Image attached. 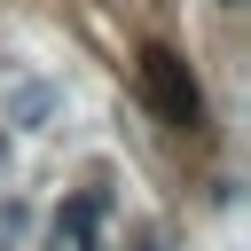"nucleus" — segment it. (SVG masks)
Returning a JSON list of instances; mask_svg holds the SVG:
<instances>
[{"instance_id":"1","label":"nucleus","mask_w":251,"mask_h":251,"mask_svg":"<svg viewBox=\"0 0 251 251\" xmlns=\"http://www.w3.org/2000/svg\"><path fill=\"white\" fill-rule=\"evenodd\" d=\"M141 94H149V110L165 118V126H204V86H196V71L180 63V47H165V39H149L141 47Z\"/></svg>"},{"instance_id":"2","label":"nucleus","mask_w":251,"mask_h":251,"mask_svg":"<svg viewBox=\"0 0 251 251\" xmlns=\"http://www.w3.org/2000/svg\"><path fill=\"white\" fill-rule=\"evenodd\" d=\"M102 196L86 188V196H63V212H55V251H110L102 243Z\"/></svg>"},{"instance_id":"3","label":"nucleus","mask_w":251,"mask_h":251,"mask_svg":"<svg viewBox=\"0 0 251 251\" xmlns=\"http://www.w3.org/2000/svg\"><path fill=\"white\" fill-rule=\"evenodd\" d=\"M47 110H55V94H47V86H24V94H16V126H39Z\"/></svg>"},{"instance_id":"4","label":"nucleus","mask_w":251,"mask_h":251,"mask_svg":"<svg viewBox=\"0 0 251 251\" xmlns=\"http://www.w3.org/2000/svg\"><path fill=\"white\" fill-rule=\"evenodd\" d=\"M0 180H8V133H0Z\"/></svg>"}]
</instances>
